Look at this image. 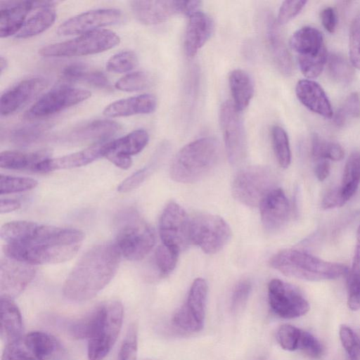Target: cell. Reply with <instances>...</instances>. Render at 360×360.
Wrapping results in <instances>:
<instances>
[{"instance_id":"56","label":"cell","mask_w":360,"mask_h":360,"mask_svg":"<svg viewBox=\"0 0 360 360\" xmlns=\"http://www.w3.org/2000/svg\"><path fill=\"white\" fill-rule=\"evenodd\" d=\"M347 201L344 198L340 186L330 188L324 195L321 207L324 210H329L343 206Z\"/></svg>"},{"instance_id":"20","label":"cell","mask_w":360,"mask_h":360,"mask_svg":"<svg viewBox=\"0 0 360 360\" xmlns=\"http://www.w3.org/2000/svg\"><path fill=\"white\" fill-rule=\"evenodd\" d=\"M259 207L262 225L269 233L279 230L289 218L290 204L285 193L280 188L271 191Z\"/></svg>"},{"instance_id":"25","label":"cell","mask_w":360,"mask_h":360,"mask_svg":"<svg viewBox=\"0 0 360 360\" xmlns=\"http://www.w3.org/2000/svg\"><path fill=\"white\" fill-rule=\"evenodd\" d=\"M23 323L20 311L10 297L0 298V336L5 344L22 339Z\"/></svg>"},{"instance_id":"24","label":"cell","mask_w":360,"mask_h":360,"mask_svg":"<svg viewBox=\"0 0 360 360\" xmlns=\"http://www.w3.org/2000/svg\"><path fill=\"white\" fill-rule=\"evenodd\" d=\"M103 143L96 144L78 152L46 159L37 166L35 172H48L84 166L103 157Z\"/></svg>"},{"instance_id":"4","label":"cell","mask_w":360,"mask_h":360,"mask_svg":"<svg viewBox=\"0 0 360 360\" xmlns=\"http://www.w3.org/2000/svg\"><path fill=\"white\" fill-rule=\"evenodd\" d=\"M219 154V143L214 137L195 140L175 155L170 168L171 177L180 183L198 181L215 166Z\"/></svg>"},{"instance_id":"49","label":"cell","mask_w":360,"mask_h":360,"mask_svg":"<svg viewBox=\"0 0 360 360\" xmlns=\"http://www.w3.org/2000/svg\"><path fill=\"white\" fill-rule=\"evenodd\" d=\"M138 350V333L135 324L128 328L120 349L117 360H136Z\"/></svg>"},{"instance_id":"43","label":"cell","mask_w":360,"mask_h":360,"mask_svg":"<svg viewBox=\"0 0 360 360\" xmlns=\"http://www.w3.org/2000/svg\"><path fill=\"white\" fill-rule=\"evenodd\" d=\"M152 82V77L148 73L137 71L121 77L116 82L115 86L123 91H137L149 87Z\"/></svg>"},{"instance_id":"34","label":"cell","mask_w":360,"mask_h":360,"mask_svg":"<svg viewBox=\"0 0 360 360\" xmlns=\"http://www.w3.org/2000/svg\"><path fill=\"white\" fill-rule=\"evenodd\" d=\"M22 342L28 349L39 360H46L59 349L57 340L43 331H32L22 337Z\"/></svg>"},{"instance_id":"32","label":"cell","mask_w":360,"mask_h":360,"mask_svg":"<svg viewBox=\"0 0 360 360\" xmlns=\"http://www.w3.org/2000/svg\"><path fill=\"white\" fill-rule=\"evenodd\" d=\"M62 78L68 82H85L100 89L110 88V82L103 72L83 63H75L67 65L62 71Z\"/></svg>"},{"instance_id":"38","label":"cell","mask_w":360,"mask_h":360,"mask_svg":"<svg viewBox=\"0 0 360 360\" xmlns=\"http://www.w3.org/2000/svg\"><path fill=\"white\" fill-rule=\"evenodd\" d=\"M101 312L100 304L95 307L82 317L78 319L70 326V333L77 339H89L97 324Z\"/></svg>"},{"instance_id":"10","label":"cell","mask_w":360,"mask_h":360,"mask_svg":"<svg viewBox=\"0 0 360 360\" xmlns=\"http://www.w3.org/2000/svg\"><path fill=\"white\" fill-rule=\"evenodd\" d=\"M219 124L229 160L232 165L238 166L246 157V137L240 111L229 101L220 108Z\"/></svg>"},{"instance_id":"58","label":"cell","mask_w":360,"mask_h":360,"mask_svg":"<svg viewBox=\"0 0 360 360\" xmlns=\"http://www.w3.org/2000/svg\"><path fill=\"white\" fill-rule=\"evenodd\" d=\"M320 18L324 28L330 33L335 32L338 17L335 11L332 7H326L320 13Z\"/></svg>"},{"instance_id":"6","label":"cell","mask_w":360,"mask_h":360,"mask_svg":"<svg viewBox=\"0 0 360 360\" xmlns=\"http://www.w3.org/2000/svg\"><path fill=\"white\" fill-rule=\"evenodd\" d=\"M120 37L109 30L99 29L63 42L42 47L39 53L45 57H70L101 53L119 44Z\"/></svg>"},{"instance_id":"31","label":"cell","mask_w":360,"mask_h":360,"mask_svg":"<svg viewBox=\"0 0 360 360\" xmlns=\"http://www.w3.org/2000/svg\"><path fill=\"white\" fill-rule=\"evenodd\" d=\"M229 83L233 105L238 110L243 111L248 106L253 96V81L247 72L236 69L229 73Z\"/></svg>"},{"instance_id":"11","label":"cell","mask_w":360,"mask_h":360,"mask_svg":"<svg viewBox=\"0 0 360 360\" xmlns=\"http://www.w3.org/2000/svg\"><path fill=\"white\" fill-rule=\"evenodd\" d=\"M200 1H132L130 7L134 18L144 25L162 23L176 14L190 16L198 11Z\"/></svg>"},{"instance_id":"23","label":"cell","mask_w":360,"mask_h":360,"mask_svg":"<svg viewBox=\"0 0 360 360\" xmlns=\"http://www.w3.org/2000/svg\"><path fill=\"white\" fill-rule=\"evenodd\" d=\"M295 94L300 103L313 112L326 118L333 117L330 101L324 90L315 81L309 79L298 81Z\"/></svg>"},{"instance_id":"26","label":"cell","mask_w":360,"mask_h":360,"mask_svg":"<svg viewBox=\"0 0 360 360\" xmlns=\"http://www.w3.org/2000/svg\"><path fill=\"white\" fill-rule=\"evenodd\" d=\"M157 106V101L151 94H142L122 98L111 103L103 110L107 117H126L153 112Z\"/></svg>"},{"instance_id":"53","label":"cell","mask_w":360,"mask_h":360,"mask_svg":"<svg viewBox=\"0 0 360 360\" xmlns=\"http://www.w3.org/2000/svg\"><path fill=\"white\" fill-rule=\"evenodd\" d=\"M307 1H285L282 3L277 16L278 25L288 23L303 9Z\"/></svg>"},{"instance_id":"9","label":"cell","mask_w":360,"mask_h":360,"mask_svg":"<svg viewBox=\"0 0 360 360\" xmlns=\"http://www.w3.org/2000/svg\"><path fill=\"white\" fill-rule=\"evenodd\" d=\"M155 243L152 228L139 216L133 214L119 229L115 243L121 255L131 261L143 259Z\"/></svg>"},{"instance_id":"29","label":"cell","mask_w":360,"mask_h":360,"mask_svg":"<svg viewBox=\"0 0 360 360\" xmlns=\"http://www.w3.org/2000/svg\"><path fill=\"white\" fill-rule=\"evenodd\" d=\"M36 11L25 22L15 37L27 39L36 36L51 27L56 18L51 1H36Z\"/></svg>"},{"instance_id":"28","label":"cell","mask_w":360,"mask_h":360,"mask_svg":"<svg viewBox=\"0 0 360 360\" xmlns=\"http://www.w3.org/2000/svg\"><path fill=\"white\" fill-rule=\"evenodd\" d=\"M266 39L274 61L279 71L290 75L293 70L292 60L278 28L271 16L266 20Z\"/></svg>"},{"instance_id":"5","label":"cell","mask_w":360,"mask_h":360,"mask_svg":"<svg viewBox=\"0 0 360 360\" xmlns=\"http://www.w3.org/2000/svg\"><path fill=\"white\" fill-rule=\"evenodd\" d=\"M101 312L96 328L88 340L89 360H103L115 345L122 328L123 306L117 300L100 304Z\"/></svg>"},{"instance_id":"19","label":"cell","mask_w":360,"mask_h":360,"mask_svg":"<svg viewBox=\"0 0 360 360\" xmlns=\"http://www.w3.org/2000/svg\"><path fill=\"white\" fill-rule=\"evenodd\" d=\"M48 85L43 77H35L24 79L4 92L1 96V115H11L39 94Z\"/></svg>"},{"instance_id":"40","label":"cell","mask_w":360,"mask_h":360,"mask_svg":"<svg viewBox=\"0 0 360 360\" xmlns=\"http://www.w3.org/2000/svg\"><path fill=\"white\" fill-rule=\"evenodd\" d=\"M327 59L326 47L316 54L299 55L297 58L302 73L309 79L319 76L327 63Z\"/></svg>"},{"instance_id":"41","label":"cell","mask_w":360,"mask_h":360,"mask_svg":"<svg viewBox=\"0 0 360 360\" xmlns=\"http://www.w3.org/2000/svg\"><path fill=\"white\" fill-rule=\"evenodd\" d=\"M273 148L278 162L283 168H287L291 162L289 139L285 131L279 126L271 129Z\"/></svg>"},{"instance_id":"7","label":"cell","mask_w":360,"mask_h":360,"mask_svg":"<svg viewBox=\"0 0 360 360\" xmlns=\"http://www.w3.org/2000/svg\"><path fill=\"white\" fill-rule=\"evenodd\" d=\"M276 188V176L270 167L250 166L241 169L235 176L232 193L241 203L256 207Z\"/></svg>"},{"instance_id":"1","label":"cell","mask_w":360,"mask_h":360,"mask_svg":"<svg viewBox=\"0 0 360 360\" xmlns=\"http://www.w3.org/2000/svg\"><path fill=\"white\" fill-rule=\"evenodd\" d=\"M8 257L32 265L58 264L71 259L84 240L79 229L27 221H13L0 230Z\"/></svg>"},{"instance_id":"42","label":"cell","mask_w":360,"mask_h":360,"mask_svg":"<svg viewBox=\"0 0 360 360\" xmlns=\"http://www.w3.org/2000/svg\"><path fill=\"white\" fill-rule=\"evenodd\" d=\"M179 252L163 244L158 247L154 255V262L160 276H166L174 269Z\"/></svg>"},{"instance_id":"35","label":"cell","mask_w":360,"mask_h":360,"mask_svg":"<svg viewBox=\"0 0 360 360\" xmlns=\"http://www.w3.org/2000/svg\"><path fill=\"white\" fill-rule=\"evenodd\" d=\"M360 184V152H353L348 158L340 186L342 195L347 202L356 193Z\"/></svg>"},{"instance_id":"47","label":"cell","mask_w":360,"mask_h":360,"mask_svg":"<svg viewBox=\"0 0 360 360\" xmlns=\"http://www.w3.org/2000/svg\"><path fill=\"white\" fill-rule=\"evenodd\" d=\"M341 343L349 360H360V335L347 325L339 329Z\"/></svg>"},{"instance_id":"21","label":"cell","mask_w":360,"mask_h":360,"mask_svg":"<svg viewBox=\"0 0 360 360\" xmlns=\"http://www.w3.org/2000/svg\"><path fill=\"white\" fill-rule=\"evenodd\" d=\"M214 22L210 15L196 11L189 16L185 32L184 47L186 55L193 58L211 37Z\"/></svg>"},{"instance_id":"54","label":"cell","mask_w":360,"mask_h":360,"mask_svg":"<svg viewBox=\"0 0 360 360\" xmlns=\"http://www.w3.org/2000/svg\"><path fill=\"white\" fill-rule=\"evenodd\" d=\"M347 306L352 311L360 310V273H347Z\"/></svg>"},{"instance_id":"55","label":"cell","mask_w":360,"mask_h":360,"mask_svg":"<svg viewBox=\"0 0 360 360\" xmlns=\"http://www.w3.org/2000/svg\"><path fill=\"white\" fill-rule=\"evenodd\" d=\"M251 291V284L248 281H240L236 286L231 297V309L238 312L246 304Z\"/></svg>"},{"instance_id":"30","label":"cell","mask_w":360,"mask_h":360,"mask_svg":"<svg viewBox=\"0 0 360 360\" xmlns=\"http://www.w3.org/2000/svg\"><path fill=\"white\" fill-rule=\"evenodd\" d=\"M50 152L41 150L34 152L3 151L0 154V167L8 169L35 172L37 166L49 159Z\"/></svg>"},{"instance_id":"2","label":"cell","mask_w":360,"mask_h":360,"mask_svg":"<svg viewBox=\"0 0 360 360\" xmlns=\"http://www.w3.org/2000/svg\"><path fill=\"white\" fill-rule=\"evenodd\" d=\"M121 253L115 243L96 245L86 251L72 269L63 287L64 296L73 302L95 297L113 278Z\"/></svg>"},{"instance_id":"39","label":"cell","mask_w":360,"mask_h":360,"mask_svg":"<svg viewBox=\"0 0 360 360\" xmlns=\"http://www.w3.org/2000/svg\"><path fill=\"white\" fill-rule=\"evenodd\" d=\"M50 127L44 124H31L14 129L9 135L10 141L18 146H27L40 139Z\"/></svg>"},{"instance_id":"48","label":"cell","mask_w":360,"mask_h":360,"mask_svg":"<svg viewBox=\"0 0 360 360\" xmlns=\"http://www.w3.org/2000/svg\"><path fill=\"white\" fill-rule=\"evenodd\" d=\"M349 52L352 65L360 70V13L352 20L349 29Z\"/></svg>"},{"instance_id":"14","label":"cell","mask_w":360,"mask_h":360,"mask_svg":"<svg viewBox=\"0 0 360 360\" xmlns=\"http://www.w3.org/2000/svg\"><path fill=\"white\" fill-rule=\"evenodd\" d=\"M207 284L201 278L195 279L188 292L186 302L173 316V323L186 332H199L205 322Z\"/></svg>"},{"instance_id":"15","label":"cell","mask_w":360,"mask_h":360,"mask_svg":"<svg viewBox=\"0 0 360 360\" xmlns=\"http://www.w3.org/2000/svg\"><path fill=\"white\" fill-rule=\"evenodd\" d=\"M91 96L88 90L62 86L46 93L26 112L27 118H41L78 104Z\"/></svg>"},{"instance_id":"57","label":"cell","mask_w":360,"mask_h":360,"mask_svg":"<svg viewBox=\"0 0 360 360\" xmlns=\"http://www.w3.org/2000/svg\"><path fill=\"white\" fill-rule=\"evenodd\" d=\"M148 172L147 168L136 171L119 185L117 191L121 193H127L137 188L146 179Z\"/></svg>"},{"instance_id":"51","label":"cell","mask_w":360,"mask_h":360,"mask_svg":"<svg viewBox=\"0 0 360 360\" xmlns=\"http://www.w3.org/2000/svg\"><path fill=\"white\" fill-rule=\"evenodd\" d=\"M1 360H39L25 345L22 338L20 340L6 344Z\"/></svg>"},{"instance_id":"12","label":"cell","mask_w":360,"mask_h":360,"mask_svg":"<svg viewBox=\"0 0 360 360\" xmlns=\"http://www.w3.org/2000/svg\"><path fill=\"white\" fill-rule=\"evenodd\" d=\"M268 300L273 312L283 319L297 318L309 310V304L300 290L279 279L269 283Z\"/></svg>"},{"instance_id":"50","label":"cell","mask_w":360,"mask_h":360,"mask_svg":"<svg viewBox=\"0 0 360 360\" xmlns=\"http://www.w3.org/2000/svg\"><path fill=\"white\" fill-rule=\"evenodd\" d=\"M301 329L290 325H282L277 331V340L281 347L288 351L297 349Z\"/></svg>"},{"instance_id":"18","label":"cell","mask_w":360,"mask_h":360,"mask_svg":"<svg viewBox=\"0 0 360 360\" xmlns=\"http://www.w3.org/2000/svg\"><path fill=\"white\" fill-rule=\"evenodd\" d=\"M149 140L148 132L139 129L116 140L103 143V157L117 167L127 169L132 164L131 156L140 153Z\"/></svg>"},{"instance_id":"36","label":"cell","mask_w":360,"mask_h":360,"mask_svg":"<svg viewBox=\"0 0 360 360\" xmlns=\"http://www.w3.org/2000/svg\"><path fill=\"white\" fill-rule=\"evenodd\" d=\"M328 70L331 78L341 84H348L354 77L352 64L346 58L338 53H332L328 56Z\"/></svg>"},{"instance_id":"22","label":"cell","mask_w":360,"mask_h":360,"mask_svg":"<svg viewBox=\"0 0 360 360\" xmlns=\"http://www.w3.org/2000/svg\"><path fill=\"white\" fill-rule=\"evenodd\" d=\"M36 7V1H6L0 2V36L8 37L22 27L29 12Z\"/></svg>"},{"instance_id":"61","label":"cell","mask_w":360,"mask_h":360,"mask_svg":"<svg viewBox=\"0 0 360 360\" xmlns=\"http://www.w3.org/2000/svg\"><path fill=\"white\" fill-rule=\"evenodd\" d=\"M20 202L13 199H1L0 201V212L8 213L19 209Z\"/></svg>"},{"instance_id":"60","label":"cell","mask_w":360,"mask_h":360,"mask_svg":"<svg viewBox=\"0 0 360 360\" xmlns=\"http://www.w3.org/2000/svg\"><path fill=\"white\" fill-rule=\"evenodd\" d=\"M349 273L352 274H357L360 273V226H359L356 232V244L352 269Z\"/></svg>"},{"instance_id":"59","label":"cell","mask_w":360,"mask_h":360,"mask_svg":"<svg viewBox=\"0 0 360 360\" xmlns=\"http://www.w3.org/2000/svg\"><path fill=\"white\" fill-rule=\"evenodd\" d=\"M314 172L316 178L320 181H324L330 174V165L327 160H317Z\"/></svg>"},{"instance_id":"46","label":"cell","mask_w":360,"mask_h":360,"mask_svg":"<svg viewBox=\"0 0 360 360\" xmlns=\"http://www.w3.org/2000/svg\"><path fill=\"white\" fill-rule=\"evenodd\" d=\"M136 54L131 51H121L113 55L107 62L108 71L124 73L135 68L138 65Z\"/></svg>"},{"instance_id":"45","label":"cell","mask_w":360,"mask_h":360,"mask_svg":"<svg viewBox=\"0 0 360 360\" xmlns=\"http://www.w3.org/2000/svg\"><path fill=\"white\" fill-rule=\"evenodd\" d=\"M37 181L31 178L1 174L0 193L8 194L23 192L35 188Z\"/></svg>"},{"instance_id":"17","label":"cell","mask_w":360,"mask_h":360,"mask_svg":"<svg viewBox=\"0 0 360 360\" xmlns=\"http://www.w3.org/2000/svg\"><path fill=\"white\" fill-rule=\"evenodd\" d=\"M122 13L115 8L91 10L75 15L63 22L57 30L62 36L84 34L98 28L116 24L120 21Z\"/></svg>"},{"instance_id":"44","label":"cell","mask_w":360,"mask_h":360,"mask_svg":"<svg viewBox=\"0 0 360 360\" xmlns=\"http://www.w3.org/2000/svg\"><path fill=\"white\" fill-rule=\"evenodd\" d=\"M360 115V99L356 92L351 93L337 110L333 121L338 127L344 126L349 120Z\"/></svg>"},{"instance_id":"13","label":"cell","mask_w":360,"mask_h":360,"mask_svg":"<svg viewBox=\"0 0 360 360\" xmlns=\"http://www.w3.org/2000/svg\"><path fill=\"white\" fill-rule=\"evenodd\" d=\"M162 244L179 252L191 243L190 217L177 203L169 202L163 210L159 222Z\"/></svg>"},{"instance_id":"27","label":"cell","mask_w":360,"mask_h":360,"mask_svg":"<svg viewBox=\"0 0 360 360\" xmlns=\"http://www.w3.org/2000/svg\"><path fill=\"white\" fill-rule=\"evenodd\" d=\"M120 129V124L110 120H96L71 129L66 140L72 142L101 141L111 137Z\"/></svg>"},{"instance_id":"16","label":"cell","mask_w":360,"mask_h":360,"mask_svg":"<svg viewBox=\"0 0 360 360\" xmlns=\"http://www.w3.org/2000/svg\"><path fill=\"white\" fill-rule=\"evenodd\" d=\"M36 269L28 263L6 257L0 262V294L14 299L34 278Z\"/></svg>"},{"instance_id":"62","label":"cell","mask_w":360,"mask_h":360,"mask_svg":"<svg viewBox=\"0 0 360 360\" xmlns=\"http://www.w3.org/2000/svg\"><path fill=\"white\" fill-rule=\"evenodd\" d=\"M6 67H7V61H6V58H4L3 56H1V58H0V72H1V74H2L4 70L6 68Z\"/></svg>"},{"instance_id":"33","label":"cell","mask_w":360,"mask_h":360,"mask_svg":"<svg viewBox=\"0 0 360 360\" xmlns=\"http://www.w3.org/2000/svg\"><path fill=\"white\" fill-rule=\"evenodd\" d=\"M290 46L298 56L316 54L326 47L321 32L309 26L294 32L290 39Z\"/></svg>"},{"instance_id":"8","label":"cell","mask_w":360,"mask_h":360,"mask_svg":"<svg viewBox=\"0 0 360 360\" xmlns=\"http://www.w3.org/2000/svg\"><path fill=\"white\" fill-rule=\"evenodd\" d=\"M231 236L229 224L221 217L198 213L190 218V239L207 254L221 250Z\"/></svg>"},{"instance_id":"37","label":"cell","mask_w":360,"mask_h":360,"mask_svg":"<svg viewBox=\"0 0 360 360\" xmlns=\"http://www.w3.org/2000/svg\"><path fill=\"white\" fill-rule=\"evenodd\" d=\"M311 154L316 160L340 161L343 158L345 153L340 144L314 134L311 141Z\"/></svg>"},{"instance_id":"3","label":"cell","mask_w":360,"mask_h":360,"mask_svg":"<svg viewBox=\"0 0 360 360\" xmlns=\"http://www.w3.org/2000/svg\"><path fill=\"white\" fill-rule=\"evenodd\" d=\"M270 264L287 276L308 281L333 280L349 272L342 264L327 262L297 249L277 252L271 257Z\"/></svg>"},{"instance_id":"52","label":"cell","mask_w":360,"mask_h":360,"mask_svg":"<svg viewBox=\"0 0 360 360\" xmlns=\"http://www.w3.org/2000/svg\"><path fill=\"white\" fill-rule=\"evenodd\" d=\"M297 349L311 358H319L323 352V348L319 340L309 332L301 330Z\"/></svg>"}]
</instances>
